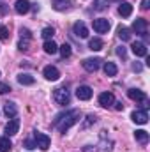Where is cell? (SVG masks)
Instances as JSON below:
<instances>
[{"label":"cell","mask_w":150,"mask_h":152,"mask_svg":"<svg viewBox=\"0 0 150 152\" xmlns=\"http://www.w3.org/2000/svg\"><path fill=\"white\" fill-rule=\"evenodd\" d=\"M95 122V115H88L87 117V122L83 124V127H87V126H90V124H94Z\"/></svg>","instance_id":"1f68e13d"},{"label":"cell","mask_w":150,"mask_h":152,"mask_svg":"<svg viewBox=\"0 0 150 152\" xmlns=\"http://www.w3.org/2000/svg\"><path fill=\"white\" fill-rule=\"evenodd\" d=\"M94 30H95L97 34H106V32L110 30V21H108L106 18H97V20H94Z\"/></svg>","instance_id":"8992f818"},{"label":"cell","mask_w":150,"mask_h":152,"mask_svg":"<svg viewBox=\"0 0 150 152\" xmlns=\"http://www.w3.org/2000/svg\"><path fill=\"white\" fill-rule=\"evenodd\" d=\"M53 99H55V103L58 106H66L71 101V94H69V90L66 87H58V88L53 90Z\"/></svg>","instance_id":"7a4b0ae2"},{"label":"cell","mask_w":150,"mask_h":152,"mask_svg":"<svg viewBox=\"0 0 150 152\" xmlns=\"http://www.w3.org/2000/svg\"><path fill=\"white\" fill-rule=\"evenodd\" d=\"M53 2V9L57 11H66L71 5V0H51Z\"/></svg>","instance_id":"7402d4cb"},{"label":"cell","mask_w":150,"mask_h":152,"mask_svg":"<svg viewBox=\"0 0 150 152\" xmlns=\"http://www.w3.org/2000/svg\"><path fill=\"white\" fill-rule=\"evenodd\" d=\"M11 90V87L7 85V83H0V94H5V92H9Z\"/></svg>","instance_id":"e575fe53"},{"label":"cell","mask_w":150,"mask_h":152,"mask_svg":"<svg viewBox=\"0 0 150 152\" xmlns=\"http://www.w3.org/2000/svg\"><path fill=\"white\" fill-rule=\"evenodd\" d=\"M34 138H36V145H37L41 151H48V147H50V143H51V140H50L48 134L36 131V133H34Z\"/></svg>","instance_id":"3957f363"},{"label":"cell","mask_w":150,"mask_h":152,"mask_svg":"<svg viewBox=\"0 0 150 152\" xmlns=\"http://www.w3.org/2000/svg\"><path fill=\"white\" fill-rule=\"evenodd\" d=\"M11 149H12V143L9 136H0V152H9Z\"/></svg>","instance_id":"44dd1931"},{"label":"cell","mask_w":150,"mask_h":152,"mask_svg":"<svg viewBox=\"0 0 150 152\" xmlns=\"http://www.w3.org/2000/svg\"><path fill=\"white\" fill-rule=\"evenodd\" d=\"M73 30H74V34L78 37H81V39L88 37V28H87V25H85L83 21H76L74 27H73Z\"/></svg>","instance_id":"8fae6325"},{"label":"cell","mask_w":150,"mask_h":152,"mask_svg":"<svg viewBox=\"0 0 150 152\" xmlns=\"http://www.w3.org/2000/svg\"><path fill=\"white\" fill-rule=\"evenodd\" d=\"M30 7H32V4L28 0H16V4H14V11L18 14H27L30 11Z\"/></svg>","instance_id":"30bf717a"},{"label":"cell","mask_w":150,"mask_h":152,"mask_svg":"<svg viewBox=\"0 0 150 152\" xmlns=\"http://www.w3.org/2000/svg\"><path fill=\"white\" fill-rule=\"evenodd\" d=\"M131 50H133V53H134L136 57H147V53H149L147 44H143V42H133Z\"/></svg>","instance_id":"5bb4252c"},{"label":"cell","mask_w":150,"mask_h":152,"mask_svg":"<svg viewBox=\"0 0 150 152\" xmlns=\"http://www.w3.org/2000/svg\"><path fill=\"white\" fill-rule=\"evenodd\" d=\"M113 104H115V110H117V112H122V110H124V104H122L120 101H115Z\"/></svg>","instance_id":"d590c367"},{"label":"cell","mask_w":150,"mask_h":152,"mask_svg":"<svg viewBox=\"0 0 150 152\" xmlns=\"http://www.w3.org/2000/svg\"><path fill=\"white\" fill-rule=\"evenodd\" d=\"M108 4H110L108 0H95V2H94V9H95V11H104V9L108 7Z\"/></svg>","instance_id":"83f0119b"},{"label":"cell","mask_w":150,"mask_h":152,"mask_svg":"<svg viewBox=\"0 0 150 152\" xmlns=\"http://www.w3.org/2000/svg\"><path fill=\"white\" fill-rule=\"evenodd\" d=\"M150 0H141V9H149Z\"/></svg>","instance_id":"8d00e7d4"},{"label":"cell","mask_w":150,"mask_h":152,"mask_svg":"<svg viewBox=\"0 0 150 152\" xmlns=\"http://www.w3.org/2000/svg\"><path fill=\"white\" fill-rule=\"evenodd\" d=\"M20 34H21V37H25V39L32 37V34H30V30H28V28H21V30H20Z\"/></svg>","instance_id":"4dcf8cb0"},{"label":"cell","mask_w":150,"mask_h":152,"mask_svg":"<svg viewBox=\"0 0 150 152\" xmlns=\"http://www.w3.org/2000/svg\"><path fill=\"white\" fill-rule=\"evenodd\" d=\"M113 103H115V96H113L111 92H103V94H99V104H101V106L108 108V106H111Z\"/></svg>","instance_id":"7c38bea8"},{"label":"cell","mask_w":150,"mask_h":152,"mask_svg":"<svg viewBox=\"0 0 150 152\" xmlns=\"http://www.w3.org/2000/svg\"><path fill=\"white\" fill-rule=\"evenodd\" d=\"M133 69H134V71H141V66H140V64H133Z\"/></svg>","instance_id":"74e56055"},{"label":"cell","mask_w":150,"mask_h":152,"mask_svg":"<svg viewBox=\"0 0 150 152\" xmlns=\"http://www.w3.org/2000/svg\"><path fill=\"white\" fill-rule=\"evenodd\" d=\"M118 14H120L122 18H129V16L133 14V5H131L129 2H122V4L118 5Z\"/></svg>","instance_id":"e0dca14e"},{"label":"cell","mask_w":150,"mask_h":152,"mask_svg":"<svg viewBox=\"0 0 150 152\" xmlns=\"http://www.w3.org/2000/svg\"><path fill=\"white\" fill-rule=\"evenodd\" d=\"M117 73H118V69H117V66H115L113 62H106V64H104V75L106 76L113 78V76H117Z\"/></svg>","instance_id":"603a6c76"},{"label":"cell","mask_w":150,"mask_h":152,"mask_svg":"<svg viewBox=\"0 0 150 152\" xmlns=\"http://www.w3.org/2000/svg\"><path fill=\"white\" fill-rule=\"evenodd\" d=\"M18 83H21V85H34V83H36V78L23 73V75L18 76Z\"/></svg>","instance_id":"d4e9b609"},{"label":"cell","mask_w":150,"mask_h":152,"mask_svg":"<svg viewBox=\"0 0 150 152\" xmlns=\"http://www.w3.org/2000/svg\"><path fill=\"white\" fill-rule=\"evenodd\" d=\"M18 48H20L21 51H27V50H28V39H25V41L21 39V41H20V44H18Z\"/></svg>","instance_id":"f546056e"},{"label":"cell","mask_w":150,"mask_h":152,"mask_svg":"<svg viewBox=\"0 0 150 152\" xmlns=\"http://www.w3.org/2000/svg\"><path fill=\"white\" fill-rule=\"evenodd\" d=\"M133 30L136 32V36H147L149 30V23L145 18H136V21L133 23Z\"/></svg>","instance_id":"277c9868"},{"label":"cell","mask_w":150,"mask_h":152,"mask_svg":"<svg viewBox=\"0 0 150 152\" xmlns=\"http://www.w3.org/2000/svg\"><path fill=\"white\" fill-rule=\"evenodd\" d=\"M117 55L122 57V58H125V48H124V46H118V48H117Z\"/></svg>","instance_id":"d6a6232c"},{"label":"cell","mask_w":150,"mask_h":152,"mask_svg":"<svg viewBox=\"0 0 150 152\" xmlns=\"http://www.w3.org/2000/svg\"><path fill=\"white\" fill-rule=\"evenodd\" d=\"M41 36L46 39V41H50V39H53V36H55V28L53 27H44L42 32H41Z\"/></svg>","instance_id":"4316f807"},{"label":"cell","mask_w":150,"mask_h":152,"mask_svg":"<svg viewBox=\"0 0 150 152\" xmlns=\"http://www.w3.org/2000/svg\"><path fill=\"white\" fill-rule=\"evenodd\" d=\"M103 46H104V42H103V39H99V37L90 39V42H88V48L92 51H99V50H103Z\"/></svg>","instance_id":"ffe728a7"},{"label":"cell","mask_w":150,"mask_h":152,"mask_svg":"<svg viewBox=\"0 0 150 152\" xmlns=\"http://www.w3.org/2000/svg\"><path fill=\"white\" fill-rule=\"evenodd\" d=\"M42 48H44V51H46L48 55H55V53L58 51V46H57V42H55L53 39H50V41H46Z\"/></svg>","instance_id":"ac0fdd59"},{"label":"cell","mask_w":150,"mask_h":152,"mask_svg":"<svg viewBox=\"0 0 150 152\" xmlns=\"http://www.w3.org/2000/svg\"><path fill=\"white\" fill-rule=\"evenodd\" d=\"M4 113L7 118H12V117H16L18 115V106L14 104V103H4Z\"/></svg>","instance_id":"2e32d148"},{"label":"cell","mask_w":150,"mask_h":152,"mask_svg":"<svg viewBox=\"0 0 150 152\" xmlns=\"http://www.w3.org/2000/svg\"><path fill=\"white\" fill-rule=\"evenodd\" d=\"M18 131H20V118L12 117L7 122V126H5V134L7 136H14V134H18Z\"/></svg>","instance_id":"ba28073f"},{"label":"cell","mask_w":150,"mask_h":152,"mask_svg":"<svg viewBox=\"0 0 150 152\" xmlns=\"http://www.w3.org/2000/svg\"><path fill=\"white\" fill-rule=\"evenodd\" d=\"M134 138H136V142H138V143H141V145L149 143V133H147V131H143V129H138V131L134 133Z\"/></svg>","instance_id":"d6986e66"},{"label":"cell","mask_w":150,"mask_h":152,"mask_svg":"<svg viewBox=\"0 0 150 152\" xmlns=\"http://www.w3.org/2000/svg\"><path fill=\"white\" fill-rule=\"evenodd\" d=\"M117 36L122 39V41H129V39H131V32H129L127 27H122V25H120V27L117 28Z\"/></svg>","instance_id":"cb8c5ba5"},{"label":"cell","mask_w":150,"mask_h":152,"mask_svg":"<svg viewBox=\"0 0 150 152\" xmlns=\"http://www.w3.org/2000/svg\"><path fill=\"white\" fill-rule=\"evenodd\" d=\"M131 118H133V122H136V124H147V122H149V113H147L145 110H138V112H133Z\"/></svg>","instance_id":"4fadbf2b"},{"label":"cell","mask_w":150,"mask_h":152,"mask_svg":"<svg viewBox=\"0 0 150 152\" xmlns=\"http://www.w3.org/2000/svg\"><path fill=\"white\" fill-rule=\"evenodd\" d=\"M42 75H44L46 80H50V81H57V80L60 78V71H58L55 66H46L44 71H42Z\"/></svg>","instance_id":"9c48e42d"},{"label":"cell","mask_w":150,"mask_h":152,"mask_svg":"<svg viewBox=\"0 0 150 152\" xmlns=\"http://www.w3.org/2000/svg\"><path fill=\"white\" fill-rule=\"evenodd\" d=\"M79 110H69V112H66L64 115H58V118H55V122H53V126L60 131V133H66V131H69L73 126H74L76 122L79 120Z\"/></svg>","instance_id":"6da1fadb"},{"label":"cell","mask_w":150,"mask_h":152,"mask_svg":"<svg viewBox=\"0 0 150 152\" xmlns=\"http://www.w3.org/2000/svg\"><path fill=\"white\" fill-rule=\"evenodd\" d=\"M0 39H2V41H7V39H9V30H7V27H4V25H0Z\"/></svg>","instance_id":"f1b7e54d"},{"label":"cell","mask_w":150,"mask_h":152,"mask_svg":"<svg viewBox=\"0 0 150 152\" xmlns=\"http://www.w3.org/2000/svg\"><path fill=\"white\" fill-rule=\"evenodd\" d=\"M92 94H94V90H92L88 85H81V87L76 88V97L81 99V101H88V99L92 97Z\"/></svg>","instance_id":"52a82bcc"},{"label":"cell","mask_w":150,"mask_h":152,"mask_svg":"<svg viewBox=\"0 0 150 152\" xmlns=\"http://www.w3.org/2000/svg\"><path fill=\"white\" fill-rule=\"evenodd\" d=\"M25 147H27V149H30V151H32V149H37L36 142H32V140H27V142H25Z\"/></svg>","instance_id":"836d02e7"},{"label":"cell","mask_w":150,"mask_h":152,"mask_svg":"<svg viewBox=\"0 0 150 152\" xmlns=\"http://www.w3.org/2000/svg\"><path fill=\"white\" fill-rule=\"evenodd\" d=\"M101 58H97V57H94V58H85L83 60V69L85 71H88V73H95L99 67H101Z\"/></svg>","instance_id":"5b68a950"},{"label":"cell","mask_w":150,"mask_h":152,"mask_svg":"<svg viewBox=\"0 0 150 152\" xmlns=\"http://www.w3.org/2000/svg\"><path fill=\"white\" fill-rule=\"evenodd\" d=\"M127 96H129V99H133V101H145V99H147V94H145L143 90H140V88H129V90H127Z\"/></svg>","instance_id":"9a60e30c"},{"label":"cell","mask_w":150,"mask_h":152,"mask_svg":"<svg viewBox=\"0 0 150 152\" xmlns=\"http://www.w3.org/2000/svg\"><path fill=\"white\" fill-rule=\"evenodd\" d=\"M58 51H60V55H62L64 58L71 57V53H73V50H71V44H67V42H64L62 46H58Z\"/></svg>","instance_id":"484cf974"}]
</instances>
